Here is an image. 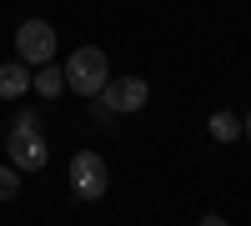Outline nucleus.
<instances>
[{
    "label": "nucleus",
    "mask_w": 251,
    "mask_h": 226,
    "mask_svg": "<svg viewBox=\"0 0 251 226\" xmlns=\"http://www.w3.org/2000/svg\"><path fill=\"white\" fill-rule=\"evenodd\" d=\"M60 71H66V86L75 96H91L96 100V91L111 80V55L100 50V46H80V50H71V60Z\"/></svg>",
    "instance_id": "nucleus-1"
},
{
    "label": "nucleus",
    "mask_w": 251,
    "mask_h": 226,
    "mask_svg": "<svg viewBox=\"0 0 251 226\" xmlns=\"http://www.w3.org/2000/svg\"><path fill=\"white\" fill-rule=\"evenodd\" d=\"M146 100H151V86H146L141 75H116V80H106V86L96 91V121L146 111Z\"/></svg>",
    "instance_id": "nucleus-2"
},
{
    "label": "nucleus",
    "mask_w": 251,
    "mask_h": 226,
    "mask_svg": "<svg viewBox=\"0 0 251 226\" xmlns=\"http://www.w3.org/2000/svg\"><path fill=\"white\" fill-rule=\"evenodd\" d=\"M71 191L80 201H100L111 191V166H106V156L100 151H80L71 156Z\"/></svg>",
    "instance_id": "nucleus-3"
},
{
    "label": "nucleus",
    "mask_w": 251,
    "mask_h": 226,
    "mask_svg": "<svg viewBox=\"0 0 251 226\" xmlns=\"http://www.w3.org/2000/svg\"><path fill=\"white\" fill-rule=\"evenodd\" d=\"M55 25L50 20H25V25L15 30V55L25 60V66H46V60H55Z\"/></svg>",
    "instance_id": "nucleus-4"
},
{
    "label": "nucleus",
    "mask_w": 251,
    "mask_h": 226,
    "mask_svg": "<svg viewBox=\"0 0 251 226\" xmlns=\"http://www.w3.org/2000/svg\"><path fill=\"white\" fill-rule=\"evenodd\" d=\"M5 151H10V166H15V171H40V166L50 161V146H46V136H40V126H35V131L10 126Z\"/></svg>",
    "instance_id": "nucleus-5"
},
{
    "label": "nucleus",
    "mask_w": 251,
    "mask_h": 226,
    "mask_svg": "<svg viewBox=\"0 0 251 226\" xmlns=\"http://www.w3.org/2000/svg\"><path fill=\"white\" fill-rule=\"evenodd\" d=\"M25 91H30V66L15 55V60L0 66V100H20Z\"/></svg>",
    "instance_id": "nucleus-6"
},
{
    "label": "nucleus",
    "mask_w": 251,
    "mask_h": 226,
    "mask_svg": "<svg viewBox=\"0 0 251 226\" xmlns=\"http://www.w3.org/2000/svg\"><path fill=\"white\" fill-rule=\"evenodd\" d=\"M30 86H35L40 96H46V100H55L60 91H66V71H60V66H50V60H46L40 71H30Z\"/></svg>",
    "instance_id": "nucleus-7"
},
{
    "label": "nucleus",
    "mask_w": 251,
    "mask_h": 226,
    "mask_svg": "<svg viewBox=\"0 0 251 226\" xmlns=\"http://www.w3.org/2000/svg\"><path fill=\"white\" fill-rule=\"evenodd\" d=\"M206 131H211L216 141H236V136H241V121H236L231 111H211V121H206Z\"/></svg>",
    "instance_id": "nucleus-8"
},
{
    "label": "nucleus",
    "mask_w": 251,
    "mask_h": 226,
    "mask_svg": "<svg viewBox=\"0 0 251 226\" xmlns=\"http://www.w3.org/2000/svg\"><path fill=\"white\" fill-rule=\"evenodd\" d=\"M15 191H20V171L15 166H0V201H10Z\"/></svg>",
    "instance_id": "nucleus-9"
},
{
    "label": "nucleus",
    "mask_w": 251,
    "mask_h": 226,
    "mask_svg": "<svg viewBox=\"0 0 251 226\" xmlns=\"http://www.w3.org/2000/svg\"><path fill=\"white\" fill-rule=\"evenodd\" d=\"M10 126H20V131H35V126H40V116H35V111H20V116L10 121Z\"/></svg>",
    "instance_id": "nucleus-10"
},
{
    "label": "nucleus",
    "mask_w": 251,
    "mask_h": 226,
    "mask_svg": "<svg viewBox=\"0 0 251 226\" xmlns=\"http://www.w3.org/2000/svg\"><path fill=\"white\" fill-rule=\"evenodd\" d=\"M241 136H246V141H251V111H246V121H241Z\"/></svg>",
    "instance_id": "nucleus-11"
}]
</instances>
